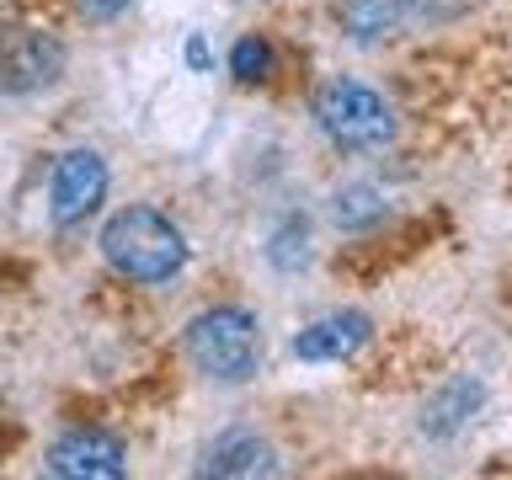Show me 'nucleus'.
Instances as JSON below:
<instances>
[{
  "label": "nucleus",
  "instance_id": "nucleus-1",
  "mask_svg": "<svg viewBox=\"0 0 512 480\" xmlns=\"http://www.w3.org/2000/svg\"><path fill=\"white\" fill-rule=\"evenodd\" d=\"M102 262L128 283H171L187 267V235L171 214H160L150 203H128L102 224Z\"/></svg>",
  "mask_w": 512,
  "mask_h": 480
},
{
  "label": "nucleus",
  "instance_id": "nucleus-2",
  "mask_svg": "<svg viewBox=\"0 0 512 480\" xmlns=\"http://www.w3.org/2000/svg\"><path fill=\"white\" fill-rule=\"evenodd\" d=\"M182 347L192 368L219 384H246L262 368V326L240 304H214V310L192 315L182 331Z\"/></svg>",
  "mask_w": 512,
  "mask_h": 480
},
{
  "label": "nucleus",
  "instance_id": "nucleus-3",
  "mask_svg": "<svg viewBox=\"0 0 512 480\" xmlns=\"http://www.w3.org/2000/svg\"><path fill=\"white\" fill-rule=\"evenodd\" d=\"M315 123L320 134H326L336 150H384V144L395 139V112L390 102L363 86V80H326V86L315 91Z\"/></svg>",
  "mask_w": 512,
  "mask_h": 480
},
{
  "label": "nucleus",
  "instance_id": "nucleus-4",
  "mask_svg": "<svg viewBox=\"0 0 512 480\" xmlns=\"http://www.w3.org/2000/svg\"><path fill=\"white\" fill-rule=\"evenodd\" d=\"M59 75H64V43L54 32L0 22V91L32 96V91H48Z\"/></svg>",
  "mask_w": 512,
  "mask_h": 480
},
{
  "label": "nucleus",
  "instance_id": "nucleus-5",
  "mask_svg": "<svg viewBox=\"0 0 512 480\" xmlns=\"http://www.w3.org/2000/svg\"><path fill=\"white\" fill-rule=\"evenodd\" d=\"M107 198V160L96 150H64L54 160V176H48V214H54L59 230H75L86 224Z\"/></svg>",
  "mask_w": 512,
  "mask_h": 480
},
{
  "label": "nucleus",
  "instance_id": "nucleus-6",
  "mask_svg": "<svg viewBox=\"0 0 512 480\" xmlns=\"http://www.w3.org/2000/svg\"><path fill=\"white\" fill-rule=\"evenodd\" d=\"M43 470L59 480H118V475H128V448L112 432L80 427V432L54 438V448L43 454Z\"/></svg>",
  "mask_w": 512,
  "mask_h": 480
},
{
  "label": "nucleus",
  "instance_id": "nucleus-7",
  "mask_svg": "<svg viewBox=\"0 0 512 480\" xmlns=\"http://www.w3.org/2000/svg\"><path fill=\"white\" fill-rule=\"evenodd\" d=\"M368 336H374V320L363 310H336V315L310 320L294 336V358L299 363H347L358 347H368Z\"/></svg>",
  "mask_w": 512,
  "mask_h": 480
},
{
  "label": "nucleus",
  "instance_id": "nucleus-8",
  "mask_svg": "<svg viewBox=\"0 0 512 480\" xmlns=\"http://www.w3.org/2000/svg\"><path fill=\"white\" fill-rule=\"evenodd\" d=\"M427 11V0H342V11H336V22H342L347 38H395V32H406L416 16Z\"/></svg>",
  "mask_w": 512,
  "mask_h": 480
},
{
  "label": "nucleus",
  "instance_id": "nucleus-9",
  "mask_svg": "<svg viewBox=\"0 0 512 480\" xmlns=\"http://www.w3.org/2000/svg\"><path fill=\"white\" fill-rule=\"evenodd\" d=\"M203 475H272V443L256 438V432H224V438L208 443V454L198 464Z\"/></svg>",
  "mask_w": 512,
  "mask_h": 480
},
{
  "label": "nucleus",
  "instance_id": "nucleus-10",
  "mask_svg": "<svg viewBox=\"0 0 512 480\" xmlns=\"http://www.w3.org/2000/svg\"><path fill=\"white\" fill-rule=\"evenodd\" d=\"M475 406H480V384H475V379H448L443 390L427 400V411H422V432H432V438H448L454 427L470 422Z\"/></svg>",
  "mask_w": 512,
  "mask_h": 480
},
{
  "label": "nucleus",
  "instance_id": "nucleus-11",
  "mask_svg": "<svg viewBox=\"0 0 512 480\" xmlns=\"http://www.w3.org/2000/svg\"><path fill=\"white\" fill-rule=\"evenodd\" d=\"M331 219H336V230H374V224L384 219V192L379 187H342L336 192V203H331Z\"/></svg>",
  "mask_w": 512,
  "mask_h": 480
},
{
  "label": "nucleus",
  "instance_id": "nucleus-12",
  "mask_svg": "<svg viewBox=\"0 0 512 480\" xmlns=\"http://www.w3.org/2000/svg\"><path fill=\"white\" fill-rule=\"evenodd\" d=\"M230 75L240 80V86H262V80L272 75V43L246 32V38L230 48Z\"/></svg>",
  "mask_w": 512,
  "mask_h": 480
},
{
  "label": "nucleus",
  "instance_id": "nucleus-13",
  "mask_svg": "<svg viewBox=\"0 0 512 480\" xmlns=\"http://www.w3.org/2000/svg\"><path fill=\"white\" fill-rule=\"evenodd\" d=\"M267 256H272V267H283V272H288V267H299L304 256H310V251H304V219H288L283 230L272 235Z\"/></svg>",
  "mask_w": 512,
  "mask_h": 480
},
{
  "label": "nucleus",
  "instance_id": "nucleus-14",
  "mask_svg": "<svg viewBox=\"0 0 512 480\" xmlns=\"http://www.w3.org/2000/svg\"><path fill=\"white\" fill-rule=\"evenodd\" d=\"M75 11L86 16V22H118L128 11V0H75Z\"/></svg>",
  "mask_w": 512,
  "mask_h": 480
},
{
  "label": "nucleus",
  "instance_id": "nucleus-15",
  "mask_svg": "<svg viewBox=\"0 0 512 480\" xmlns=\"http://www.w3.org/2000/svg\"><path fill=\"white\" fill-rule=\"evenodd\" d=\"M187 64H192V70H208V48H203V38L187 43Z\"/></svg>",
  "mask_w": 512,
  "mask_h": 480
}]
</instances>
